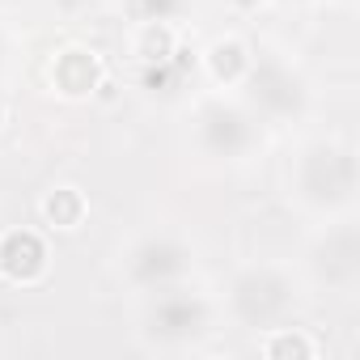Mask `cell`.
<instances>
[{
    "label": "cell",
    "mask_w": 360,
    "mask_h": 360,
    "mask_svg": "<svg viewBox=\"0 0 360 360\" xmlns=\"http://www.w3.org/2000/svg\"><path fill=\"white\" fill-rule=\"evenodd\" d=\"M169 30H157V26H148L144 30V47H136V56H144V60H165V51H169Z\"/></svg>",
    "instance_id": "277c9868"
},
{
    "label": "cell",
    "mask_w": 360,
    "mask_h": 360,
    "mask_svg": "<svg viewBox=\"0 0 360 360\" xmlns=\"http://www.w3.org/2000/svg\"><path fill=\"white\" fill-rule=\"evenodd\" d=\"M263 352H267V356H284V352H292V356H314V343L301 339V335H280V339H267Z\"/></svg>",
    "instance_id": "3957f363"
},
{
    "label": "cell",
    "mask_w": 360,
    "mask_h": 360,
    "mask_svg": "<svg viewBox=\"0 0 360 360\" xmlns=\"http://www.w3.org/2000/svg\"><path fill=\"white\" fill-rule=\"evenodd\" d=\"M238 5H242V9H255V5H259V0H238Z\"/></svg>",
    "instance_id": "5b68a950"
},
{
    "label": "cell",
    "mask_w": 360,
    "mask_h": 360,
    "mask_svg": "<svg viewBox=\"0 0 360 360\" xmlns=\"http://www.w3.org/2000/svg\"><path fill=\"white\" fill-rule=\"evenodd\" d=\"M0 271L18 284H34L47 271V250L30 229H13L0 238Z\"/></svg>",
    "instance_id": "6da1fadb"
},
{
    "label": "cell",
    "mask_w": 360,
    "mask_h": 360,
    "mask_svg": "<svg viewBox=\"0 0 360 360\" xmlns=\"http://www.w3.org/2000/svg\"><path fill=\"white\" fill-rule=\"evenodd\" d=\"M0 123H5V106H0Z\"/></svg>",
    "instance_id": "8992f818"
},
{
    "label": "cell",
    "mask_w": 360,
    "mask_h": 360,
    "mask_svg": "<svg viewBox=\"0 0 360 360\" xmlns=\"http://www.w3.org/2000/svg\"><path fill=\"white\" fill-rule=\"evenodd\" d=\"M43 217L51 221V229H77L85 221V195L77 187H60L43 200Z\"/></svg>",
    "instance_id": "7a4b0ae2"
}]
</instances>
